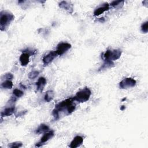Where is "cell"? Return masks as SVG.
Wrapping results in <instances>:
<instances>
[{"label": "cell", "instance_id": "obj_3", "mask_svg": "<svg viewBox=\"0 0 148 148\" xmlns=\"http://www.w3.org/2000/svg\"><path fill=\"white\" fill-rule=\"evenodd\" d=\"M121 55V50L120 49H108L102 54L101 57L104 61H110L113 62V61L118 60Z\"/></svg>", "mask_w": 148, "mask_h": 148}, {"label": "cell", "instance_id": "obj_12", "mask_svg": "<svg viewBox=\"0 0 148 148\" xmlns=\"http://www.w3.org/2000/svg\"><path fill=\"white\" fill-rule=\"evenodd\" d=\"M31 56L25 52H23L20 56L19 60L22 66H26L29 61V57Z\"/></svg>", "mask_w": 148, "mask_h": 148}, {"label": "cell", "instance_id": "obj_4", "mask_svg": "<svg viewBox=\"0 0 148 148\" xmlns=\"http://www.w3.org/2000/svg\"><path fill=\"white\" fill-rule=\"evenodd\" d=\"M91 95V91L88 87H86L79 91L74 97L73 99L78 102H84L87 101Z\"/></svg>", "mask_w": 148, "mask_h": 148}, {"label": "cell", "instance_id": "obj_10", "mask_svg": "<svg viewBox=\"0 0 148 148\" xmlns=\"http://www.w3.org/2000/svg\"><path fill=\"white\" fill-rule=\"evenodd\" d=\"M58 6H60V8L66 10L70 13H72L73 12V5L70 2L66 1H61L59 3Z\"/></svg>", "mask_w": 148, "mask_h": 148}, {"label": "cell", "instance_id": "obj_8", "mask_svg": "<svg viewBox=\"0 0 148 148\" xmlns=\"http://www.w3.org/2000/svg\"><path fill=\"white\" fill-rule=\"evenodd\" d=\"M57 54L56 51H50L49 53L43 56L42 61L44 65H47L53 61V60L57 56Z\"/></svg>", "mask_w": 148, "mask_h": 148}, {"label": "cell", "instance_id": "obj_19", "mask_svg": "<svg viewBox=\"0 0 148 148\" xmlns=\"http://www.w3.org/2000/svg\"><path fill=\"white\" fill-rule=\"evenodd\" d=\"M24 94V92L23 91L18 89V88H15L13 91V95L16 98H20L22 97Z\"/></svg>", "mask_w": 148, "mask_h": 148}, {"label": "cell", "instance_id": "obj_25", "mask_svg": "<svg viewBox=\"0 0 148 148\" xmlns=\"http://www.w3.org/2000/svg\"><path fill=\"white\" fill-rule=\"evenodd\" d=\"M125 109V106H124V105H123V106H121V107H120V110H124Z\"/></svg>", "mask_w": 148, "mask_h": 148}, {"label": "cell", "instance_id": "obj_7", "mask_svg": "<svg viewBox=\"0 0 148 148\" xmlns=\"http://www.w3.org/2000/svg\"><path fill=\"white\" fill-rule=\"evenodd\" d=\"M54 132L53 130L49 131L43 134V135L41 137L40 141L38 142V143H36L35 146L37 147H40V146H42L43 145L45 144V142H47L49 139L52 138L54 136Z\"/></svg>", "mask_w": 148, "mask_h": 148}, {"label": "cell", "instance_id": "obj_21", "mask_svg": "<svg viewBox=\"0 0 148 148\" xmlns=\"http://www.w3.org/2000/svg\"><path fill=\"white\" fill-rule=\"evenodd\" d=\"M39 74V72L38 71H32L28 73V77L30 79H35Z\"/></svg>", "mask_w": 148, "mask_h": 148}, {"label": "cell", "instance_id": "obj_20", "mask_svg": "<svg viewBox=\"0 0 148 148\" xmlns=\"http://www.w3.org/2000/svg\"><path fill=\"white\" fill-rule=\"evenodd\" d=\"M23 146V143L21 142H14L10 143L8 145V147L11 148H18Z\"/></svg>", "mask_w": 148, "mask_h": 148}, {"label": "cell", "instance_id": "obj_22", "mask_svg": "<svg viewBox=\"0 0 148 148\" xmlns=\"http://www.w3.org/2000/svg\"><path fill=\"white\" fill-rule=\"evenodd\" d=\"M141 30L144 33H147L148 31V21H146L141 25Z\"/></svg>", "mask_w": 148, "mask_h": 148}, {"label": "cell", "instance_id": "obj_14", "mask_svg": "<svg viewBox=\"0 0 148 148\" xmlns=\"http://www.w3.org/2000/svg\"><path fill=\"white\" fill-rule=\"evenodd\" d=\"M14 110H15V107L14 106L6 108L1 112V117L9 116L14 112Z\"/></svg>", "mask_w": 148, "mask_h": 148}, {"label": "cell", "instance_id": "obj_1", "mask_svg": "<svg viewBox=\"0 0 148 148\" xmlns=\"http://www.w3.org/2000/svg\"><path fill=\"white\" fill-rule=\"evenodd\" d=\"M75 101L73 98H68L56 105L52 112L54 120H57L59 119L61 114L69 115L73 112L76 108Z\"/></svg>", "mask_w": 148, "mask_h": 148}, {"label": "cell", "instance_id": "obj_17", "mask_svg": "<svg viewBox=\"0 0 148 148\" xmlns=\"http://www.w3.org/2000/svg\"><path fill=\"white\" fill-rule=\"evenodd\" d=\"M114 63L113 61H104V63L101 66V67L99 68V71L103 70V69H105L107 68H111L113 66Z\"/></svg>", "mask_w": 148, "mask_h": 148}, {"label": "cell", "instance_id": "obj_6", "mask_svg": "<svg viewBox=\"0 0 148 148\" xmlns=\"http://www.w3.org/2000/svg\"><path fill=\"white\" fill-rule=\"evenodd\" d=\"M71 48V45L67 42H61L57 46L56 50L58 56H61Z\"/></svg>", "mask_w": 148, "mask_h": 148}, {"label": "cell", "instance_id": "obj_13", "mask_svg": "<svg viewBox=\"0 0 148 148\" xmlns=\"http://www.w3.org/2000/svg\"><path fill=\"white\" fill-rule=\"evenodd\" d=\"M46 79L44 77H40L36 82V89L38 91H42L45 85L46 84Z\"/></svg>", "mask_w": 148, "mask_h": 148}, {"label": "cell", "instance_id": "obj_15", "mask_svg": "<svg viewBox=\"0 0 148 148\" xmlns=\"http://www.w3.org/2000/svg\"><path fill=\"white\" fill-rule=\"evenodd\" d=\"M49 127L45 124H41L35 130V133L38 134H45L48 131H49Z\"/></svg>", "mask_w": 148, "mask_h": 148}, {"label": "cell", "instance_id": "obj_18", "mask_svg": "<svg viewBox=\"0 0 148 148\" xmlns=\"http://www.w3.org/2000/svg\"><path fill=\"white\" fill-rule=\"evenodd\" d=\"M1 87L5 89H11L13 87V82L11 80H5L1 83Z\"/></svg>", "mask_w": 148, "mask_h": 148}, {"label": "cell", "instance_id": "obj_2", "mask_svg": "<svg viewBox=\"0 0 148 148\" xmlns=\"http://www.w3.org/2000/svg\"><path fill=\"white\" fill-rule=\"evenodd\" d=\"M14 15L8 11H1L0 13V29L4 31L14 20Z\"/></svg>", "mask_w": 148, "mask_h": 148}, {"label": "cell", "instance_id": "obj_11", "mask_svg": "<svg viewBox=\"0 0 148 148\" xmlns=\"http://www.w3.org/2000/svg\"><path fill=\"white\" fill-rule=\"evenodd\" d=\"M109 9V4L107 2H105L102 4V6L97 8L94 12V15L95 16H99L103 13L104 12L107 11Z\"/></svg>", "mask_w": 148, "mask_h": 148}, {"label": "cell", "instance_id": "obj_23", "mask_svg": "<svg viewBox=\"0 0 148 148\" xmlns=\"http://www.w3.org/2000/svg\"><path fill=\"white\" fill-rule=\"evenodd\" d=\"M124 2V1H120V0H119V1H112L111 3H110V5L113 7H117L118 6H119L120 5H123V3Z\"/></svg>", "mask_w": 148, "mask_h": 148}, {"label": "cell", "instance_id": "obj_9", "mask_svg": "<svg viewBox=\"0 0 148 148\" xmlns=\"http://www.w3.org/2000/svg\"><path fill=\"white\" fill-rule=\"evenodd\" d=\"M83 142V138L82 136L77 135L71 141L69 147L71 148H76L79 147Z\"/></svg>", "mask_w": 148, "mask_h": 148}, {"label": "cell", "instance_id": "obj_24", "mask_svg": "<svg viewBox=\"0 0 148 148\" xmlns=\"http://www.w3.org/2000/svg\"><path fill=\"white\" fill-rule=\"evenodd\" d=\"M2 78L5 79V80H12L13 78V75L10 73H8L5 74L2 76Z\"/></svg>", "mask_w": 148, "mask_h": 148}, {"label": "cell", "instance_id": "obj_16", "mask_svg": "<svg viewBox=\"0 0 148 148\" xmlns=\"http://www.w3.org/2000/svg\"><path fill=\"white\" fill-rule=\"evenodd\" d=\"M54 97V92L52 90H48L46 92L44 96V99L46 102H49L53 100Z\"/></svg>", "mask_w": 148, "mask_h": 148}, {"label": "cell", "instance_id": "obj_5", "mask_svg": "<svg viewBox=\"0 0 148 148\" xmlns=\"http://www.w3.org/2000/svg\"><path fill=\"white\" fill-rule=\"evenodd\" d=\"M136 83V81L132 77H125L119 83V87L121 89H127L134 87Z\"/></svg>", "mask_w": 148, "mask_h": 148}]
</instances>
